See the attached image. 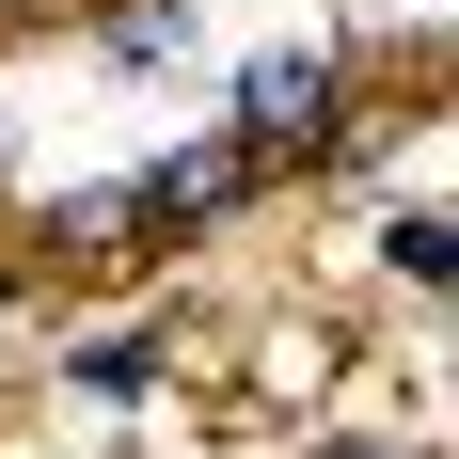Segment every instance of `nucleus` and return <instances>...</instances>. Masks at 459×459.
<instances>
[{
  "instance_id": "f257e3e1",
  "label": "nucleus",
  "mask_w": 459,
  "mask_h": 459,
  "mask_svg": "<svg viewBox=\"0 0 459 459\" xmlns=\"http://www.w3.org/2000/svg\"><path fill=\"white\" fill-rule=\"evenodd\" d=\"M333 127H349V48H270L238 80V159H301Z\"/></svg>"
},
{
  "instance_id": "f03ea898",
  "label": "nucleus",
  "mask_w": 459,
  "mask_h": 459,
  "mask_svg": "<svg viewBox=\"0 0 459 459\" xmlns=\"http://www.w3.org/2000/svg\"><path fill=\"white\" fill-rule=\"evenodd\" d=\"M238 190H254V159H238V143H175V159H159V175L127 190V206H143L159 238H175V222H222Z\"/></svg>"
},
{
  "instance_id": "7ed1b4c3",
  "label": "nucleus",
  "mask_w": 459,
  "mask_h": 459,
  "mask_svg": "<svg viewBox=\"0 0 459 459\" xmlns=\"http://www.w3.org/2000/svg\"><path fill=\"white\" fill-rule=\"evenodd\" d=\"M190 48V0H111V64H175Z\"/></svg>"
},
{
  "instance_id": "20e7f679",
  "label": "nucleus",
  "mask_w": 459,
  "mask_h": 459,
  "mask_svg": "<svg viewBox=\"0 0 459 459\" xmlns=\"http://www.w3.org/2000/svg\"><path fill=\"white\" fill-rule=\"evenodd\" d=\"M95 396H159V333H111V349H80Z\"/></svg>"
},
{
  "instance_id": "39448f33",
  "label": "nucleus",
  "mask_w": 459,
  "mask_h": 459,
  "mask_svg": "<svg viewBox=\"0 0 459 459\" xmlns=\"http://www.w3.org/2000/svg\"><path fill=\"white\" fill-rule=\"evenodd\" d=\"M380 254H396V285H459V238L428 222V206H412V222H396V238H380Z\"/></svg>"
},
{
  "instance_id": "423d86ee",
  "label": "nucleus",
  "mask_w": 459,
  "mask_h": 459,
  "mask_svg": "<svg viewBox=\"0 0 459 459\" xmlns=\"http://www.w3.org/2000/svg\"><path fill=\"white\" fill-rule=\"evenodd\" d=\"M0 159H16V143H0Z\"/></svg>"
}]
</instances>
